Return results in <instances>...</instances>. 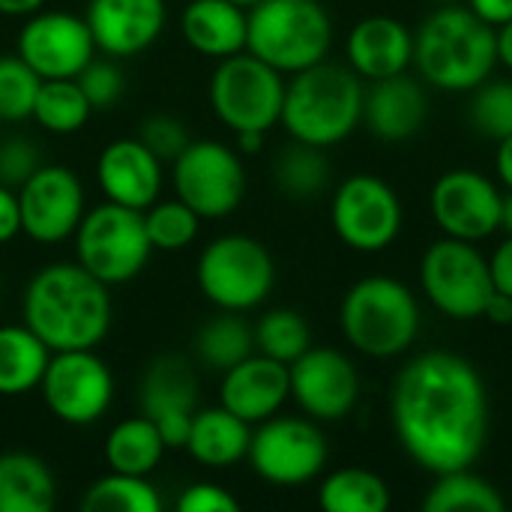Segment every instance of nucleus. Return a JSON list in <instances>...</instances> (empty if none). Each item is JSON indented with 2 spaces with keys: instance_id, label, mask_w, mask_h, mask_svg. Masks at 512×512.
Returning <instances> with one entry per match:
<instances>
[{
  "instance_id": "nucleus-1",
  "label": "nucleus",
  "mask_w": 512,
  "mask_h": 512,
  "mask_svg": "<svg viewBox=\"0 0 512 512\" xmlns=\"http://www.w3.org/2000/svg\"><path fill=\"white\" fill-rule=\"evenodd\" d=\"M393 426L426 471L471 468L489 438V396L474 363L450 351L414 357L393 384Z\"/></svg>"
},
{
  "instance_id": "nucleus-2",
  "label": "nucleus",
  "mask_w": 512,
  "mask_h": 512,
  "mask_svg": "<svg viewBox=\"0 0 512 512\" xmlns=\"http://www.w3.org/2000/svg\"><path fill=\"white\" fill-rule=\"evenodd\" d=\"M21 315L51 354L96 348L111 330L108 285L78 261L48 264L30 276L21 297Z\"/></svg>"
},
{
  "instance_id": "nucleus-3",
  "label": "nucleus",
  "mask_w": 512,
  "mask_h": 512,
  "mask_svg": "<svg viewBox=\"0 0 512 512\" xmlns=\"http://www.w3.org/2000/svg\"><path fill=\"white\" fill-rule=\"evenodd\" d=\"M363 96L366 93L354 69L321 60L294 72V81L285 84L279 123L294 141L327 150L357 129L363 120Z\"/></svg>"
},
{
  "instance_id": "nucleus-4",
  "label": "nucleus",
  "mask_w": 512,
  "mask_h": 512,
  "mask_svg": "<svg viewBox=\"0 0 512 512\" xmlns=\"http://www.w3.org/2000/svg\"><path fill=\"white\" fill-rule=\"evenodd\" d=\"M414 63L420 75L441 90H477L498 63L495 27L480 21L471 9H438L414 36Z\"/></svg>"
},
{
  "instance_id": "nucleus-5",
  "label": "nucleus",
  "mask_w": 512,
  "mask_h": 512,
  "mask_svg": "<svg viewBox=\"0 0 512 512\" xmlns=\"http://www.w3.org/2000/svg\"><path fill=\"white\" fill-rule=\"evenodd\" d=\"M246 21V51L282 75L321 63L333 42L321 0H261L246 9Z\"/></svg>"
},
{
  "instance_id": "nucleus-6",
  "label": "nucleus",
  "mask_w": 512,
  "mask_h": 512,
  "mask_svg": "<svg viewBox=\"0 0 512 512\" xmlns=\"http://www.w3.org/2000/svg\"><path fill=\"white\" fill-rule=\"evenodd\" d=\"M339 324L360 354L387 360L414 345L420 333V306L405 282L369 276L345 294Z\"/></svg>"
},
{
  "instance_id": "nucleus-7",
  "label": "nucleus",
  "mask_w": 512,
  "mask_h": 512,
  "mask_svg": "<svg viewBox=\"0 0 512 512\" xmlns=\"http://www.w3.org/2000/svg\"><path fill=\"white\" fill-rule=\"evenodd\" d=\"M72 237L78 264L108 288L141 276L153 255L144 213L114 201L87 210Z\"/></svg>"
},
{
  "instance_id": "nucleus-8",
  "label": "nucleus",
  "mask_w": 512,
  "mask_h": 512,
  "mask_svg": "<svg viewBox=\"0 0 512 512\" xmlns=\"http://www.w3.org/2000/svg\"><path fill=\"white\" fill-rule=\"evenodd\" d=\"M201 294L225 312H249L261 306L276 285V264L264 243L246 234H225L207 243L198 258Z\"/></svg>"
},
{
  "instance_id": "nucleus-9",
  "label": "nucleus",
  "mask_w": 512,
  "mask_h": 512,
  "mask_svg": "<svg viewBox=\"0 0 512 512\" xmlns=\"http://www.w3.org/2000/svg\"><path fill=\"white\" fill-rule=\"evenodd\" d=\"M282 102V72L249 51L222 57L210 78V108L234 132H267L279 123Z\"/></svg>"
},
{
  "instance_id": "nucleus-10",
  "label": "nucleus",
  "mask_w": 512,
  "mask_h": 512,
  "mask_svg": "<svg viewBox=\"0 0 512 512\" xmlns=\"http://www.w3.org/2000/svg\"><path fill=\"white\" fill-rule=\"evenodd\" d=\"M420 282L432 306L456 321L483 318L495 291L489 261L468 240L444 237L432 243L420 261Z\"/></svg>"
},
{
  "instance_id": "nucleus-11",
  "label": "nucleus",
  "mask_w": 512,
  "mask_h": 512,
  "mask_svg": "<svg viewBox=\"0 0 512 512\" xmlns=\"http://www.w3.org/2000/svg\"><path fill=\"white\" fill-rule=\"evenodd\" d=\"M174 195L201 219L231 216L246 195V168L234 147L222 141H189L174 159Z\"/></svg>"
},
{
  "instance_id": "nucleus-12",
  "label": "nucleus",
  "mask_w": 512,
  "mask_h": 512,
  "mask_svg": "<svg viewBox=\"0 0 512 512\" xmlns=\"http://www.w3.org/2000/svg\"><path fill=\"white\" fill-rule=\"evenodd\" d=\"M45 408L66 426H93L114 399V378L96 348L54 351L39 381Z\"/></svg>"
},
{
  "instance_id": "nucleus-13",
  "label": "nucleus",
  "mask_w": 512,
  "mask_h": 512,
  "mask_svg": "<svg viewBox=\"0 0 512 512\" xmlns=\"http://www.w3.org/2000/svg\"><path fill=\"white\" fill-rule=\"evenodd\" d=\"M246 459L273 486H303L324 471L327 438L312 420L270 417L252 432Z\"/></svg>"
},
{
  "instance_id": "nucleus-14",
  "label": "nucleus",
  "mask_w": 512,
  "mask_h": 512,
  "mask_svg": "<svg viewBox=\"0 0 512 512\" xmlns=\"http://www.w3.org/2000/svg\"><path fill=\"white\" fill-rule=\"evenodd\" d=\"M330 219L345 246L357 252H381L402 231V201L381 177L354 174L336 189Z\"/></svg>"
},
{
  "instance_id": "nucleus-15",
  "label": "nucleus",
  "mask_w": 512,
  "mask_h": 512,
  "mask_svg": "<svg viewBox=\"0 0 512 512\" xmlns=\"http://www.w3.org/2000/svg\"><path fill=\"white\" fill-rule=\"evenodd\" d=\"M21 231L36 243H63L84 219V186L66 165H39L18 186Z\"/></svg>"
},
{
  "instance_id": "nucleus-16",
  "label": "nucleus",
  "mask_w": 512,
  "mask_h": 512,
  "mask_svg": "<svg viewBox=\"0 0 512 512\" xmlns=\"http://www.w3.org/2000/svg\"><path fill=\"white\" fill-rule=\"evenodd\" d=\"M501 198L504 195L486 174L456 168L435 180L429 207L444 237L480 243L501 228Z\"/></svg>"
},
{
  "instance_id": "nucleus-17",
  "label": "nucleus",
  "mask_w": 512,
  "mask_h": 512,
  "mask_svg": "<svg viewBox=\"0 0 512 512\" xmlns=\"http://www.w3.org/2000/svg\"><path fill=\"white\" fill-rule=\"evenodd\" d=\"M42 81L75 78L93 57L96 42L84 18L69 12H33L18 33L15 51Z\"/></svg>"
},
{
  "instance_id": "nucleus-18",
  "label": "nucleus",
  "mask_w": 512,
  "mask_h": 512,
  "mask_svg": "<svg viewBox=\"0 0 512 512\" xmlns=\"http://www.w3.org/2000/svg\"><path fill=\"white\" fill-rule=\"evenodd\" d=\"M291 399L306 417L336 423L348 417L360 399V375L354 363L333 348H309L291 366Z\"/></svg>"
},
{
  "instance_id": "nucleus-19",
  "label": "nucleus",
  "mask_w": 512,
  "mask_h": 512,
  "mask_svg": "<svg viewBox=\"0 0 512 512\" xmlns=\"http://www.w3.org/2000/svg\"><path fill=\"white\" fill-rule=\"evenodd\" d=\"M138 402L141 414L156 423L165 447L183 450L192 429V414L198 408V375L192 363L180 354L156 357L141 375Z\"/></svg>"
},
{
  "instance_id": "nucleus-20",
  "label": "nucleus",
  "mask_w": 512,
  "mask_h": 512,
  "mask_svg": "<svg viewBox=\"0 0 512 512\" xmlns=\"http://www.w3.org/2000/svg\"><path fill=\"white\" fill-rule=\"evenodd\" d=\"M165 0H90L87 27L96 51L108 57H135L165 30Z\"/></svg>"
},
{
  "instance_id": "nucleus-21",
  "label": "nucleus",
  "mask_w": 512,
  "mask_h": 512,
  "mask_svg": "<svg viewBox=\"0 0 512 512\" xmlns=\"http://www.w3.org/2000/svg\"><path fill=\"white\" fill-rule=\"evenodd\" d=\"M96 180L105 201L147 210L162 192V159L135 135L111 141L96 159Z\"/></svg>"
},
{
  "instance_id": "nucleus-22",
  "label": "nucleus",
  "mask_w": 512,
  "mask_h": 512,
  "mask_svg": "<svg viewBox=\"0 0 512 512\" xmlns=\"http://www.w3.org/2000/svg\"><path fill=\"white\" fill-rule=\"evenodd\" d=\"M219 399L222 408H228L249 426H258L276 417L291 399L288 366L264 354H249L246 360L222 372Z\"/></svg>"
},
{
  "instance_id": "nucleus-23",
  "label": "nucleus",
  "mask_w": 512,
  "mask_h": 512,
  "mask_svg": "<svg viewBox=\"0 0 512 512\" xmlns=\"http://www.w3.org/2000/svg\"><path fill=\"white\" fill-rule=\"evenodd\" d=\"M411 60L414 33L390 15H369L348 33V63L360 78L381 81L399 75Z\"/></svg>"
},
{
  "instance_id": "nucleus-24",
  "label": "nucleus",
  "mask_w": 512,
  "mask_h": 512,
  "mask_svg": "<svg viewBox=\"0 0 512 512\" xmlns=\"http://www.w3.org/2000/svg\"><path fill=\"white\" fill-rule=\"evenodd\" d=\"M363 120L381 141H405L426 120V93L405 72L381 78L363 96Z\"/></svg>"
},
{
  "instance_id": "nucleus-25",
  "label": "nucleus",
  "mask_w": 512,
  "mask_h": 512,
  "mask_svg": "<svg viewBox=\"0 0 512 512\" xmlns=\"http://www.w3.org/2000/svg\"><path fill=\"white\" fill-rule=\"evenodd\" d=\"M246 24V9L231 0H189L180 15L186 45L219 60L246 51Z\"/></svg>"
},
{
  "instance_id": "nucleus-26",
  "label": "nucleus",
  "mask_w": 512,
  "mask_h": 512,
  "mask_svg": "<svg viewBox=\"0 0 512 512\" xmlns=\"http://www.w3.org/2000/svg\"><path fill=\"white\" fill-rule=\"evenodd\" d=\"M249 441H252L249 423L219 405V408H204L192 414V429H189L183 450L198 465L222 471L246 459Z\"/></svg>"
},
{
  "instance_id": "nucleus-27",
  "label": "nucleus",
  "mask_w": 512,
  "mask_h": 512,
  "mask_svg": "<svg viewBox=\"0 0 512 512\" xmlns=\"http://www.w3.org/2000/svg\"><path fill=\"white\" fill-rule=\"evenodd\" d=\"M57 483L51 468L33 453L0 456V512H51Z\"/></svg>"
},
{
  "instance_id": "nucleus-28",
  "label": "nucleus",
  "mask_w": 512,
  "mask_h": 512,
  "mask_svg": "<svg viewBox=\"0 0 512 512\" xmlns=\"http://www.w3.org/2000/svg\"><path fill=\"white\" fill-rule=\"evenodd\" d=\"M51 360L48 345L27 324L0 327V396H24L39 390L45 366Z\"/></svg>"
},
{
  "instance_id": "nucleus-29",
  "label": "nucleus",
  "mask_w": 512,
  "mask_h": 512,
  "mask_svg": "<svg viewBox=\"0 0 512 512\" xmlns=\"http://www.w3.org/2000/svg\"><path fill=\"white\" fill-rule=\"evenodd\" d=\"M165 441L156 429V423L147 414L120 420L108 438H105V465L108 471L117 474H132V477H150L162 456H165Z\"/></svg>"
},
{
  "instance_id": "nucleus-30",
  "label": "nucleus",
  "mask_w": 512,
  "mask_h": 512,
  "mask_svg": "<svg viewBox=\"0 0 512 512\" xmlns=\"http://www.w3.org/2000/svg\"><path fill=\"white\" fill-rule=\"evenodd\" d=\"M195 354L207 369H231L249 354H255V330L240 318V312L213 315L195 336Z\"/></svg>"
},
{
  "instance_id": "nucleus-31",
  "label": "nucleus",
  "mask_w": 512,
  "mask_h": 512,
  "mask_svg": "<svg viewBox=\"0 0 512 512\" xmlns=\"http://www.w3.org/2000/svg\"><path fill=\"white\" fill-rule=\"evenodd\" d=\"M318 504L327 512H384L390 507V489L366 468H342L321 483Z\"/></svg>"
},
{
  "instance_id": "nucleus-32",
  "label": "nucleus",
  "mask_w": 512,
  "mask_h": 512,
  "mask_svg": "<svg viewBox=\"0 0 512 512\" xmlns=\"http://www.w3.org/2000/svg\"><path fill=\"white\" fill-rule=\"evenodd\" d=\"M90 114H93V105L87 102L75 78H45L39 84L30 117L54 135H72L84 129Z\"/></svg>"
},
{
  "instance_id": "nucleus-33",
  "label": "nucleus",
  "mask_w": 512,
  "mask_h": 512,
  "mask_svg": "<svg viewBox=\"0 0 512 512\" xmlns=\"http://www.w3.org/2000/svg\"><path fill=\"white\" fill-rule=\"evenodd\" d=\"M423 510L429 512H504V498L498 489L471 474V468H456L438 474L435 486L429 489Z\"/></svg>"
},
{
  "instance_id": "nucleus-34",
  "label": "nucleus",
  "mask_w": 512,
  "mask_h": 512,
  "mask_svg": "<svg viewBox=\"0 0 512 512\" xmlns=\"http://www.w3.org/2000/svg\"><path fill=\"white\" fill-rule=\"evenodd\" d=\"M81 510L84 512H159L162 498L156 486L147 477H132V474H117L111 471L108 477H99L90 483L81 495Z\"/></svg>"
},
{
  "instance_id": "nucleus-35",
  "label": "nucleus",
  "mask_w": 512,
  "mask_h": 512,
  "mask_svg": "<svg viewBox=\"0 0 512 512\" xmlns=\"http://www.w3.org/2000/svg\"><path fill=\"white\" fill-rule=\"evenodd\" d=\"M273 180L279 192L291 198H315L330 183V162L324 156V147L294 141L279 153L273 165Z\"/></svg>"
},
{
  "instance_id": "nucleus-36",
  "label": "nucleus",
  "mask_w": 512,
  "mask_h": 512,
  "mask_svg": "<svg viewBox=\"0 0 512 512\" xmlns=\"http://www.w3.org/2000/svg\"><path fill=\"white\" fill-rule=\"evenodd\" d=\"M312 348L309 324L294 309H270L255 324V351L291 366L300 354Z\"/></svg>"
},
{
  "instance_id": "nucleus-37",
  "label": "nucleus",
  "mask_w": 512,
  "mask_h": 512,
  "mask_svg": "<svg viewBox=\"0 0 512 512\" xmlns=\"http://www.w3.org/2000/svg\"><path fill=\"white\" fill-rule=\"evenodd\" d=\"M144 228L150 237V246L159 252H183L186 246L195 243L201 216L183 204L180 198L174 201H153L144 210Z\"/></svg>"
},
{
  "instance_id": "nucleus-38",
  "label": "nucleus",
  "mask_w": 512,
  "mask_h": 512,
  "mask_svg": "<svg viewBox=\"0 0 512 512\" xmlns=\"http://www.w3.org/2000/svg\"><path fill=\"white\" fill-rule=\"evenodd\" d=\"M39 84L42 78L18 54H3L0 57V120L3 123L27 120L33 114Z\"/></svg>"
},
{
  "instance_id": "nucleus-39",
  "label": "nucleus",
  "mask_w": 512,
  "mask_h": 512,
  "mask_svg": "<svg viewBox=\"0 0 512 512\" xmlns=\"http://www.w3.org/2000/svg\"><path fill=\"white\" fill-rule=\"evenodd\" d=\"M471 123L486 138L512 135V81H483L471 102Z\"/></svg>"
},
{
  "instance_id": "nucleus-40",
  "label": "nucleus",
  "mask_w": 512,
  "mask_h": 512,
  "mask_svg": "<svg viewBox=\"0 0 512 512\" xmlns=\"http://www.w3.org/2000/svg\"><path fill=\"white\" fill-rule=\"evenodd\" d=\"M75 81L81 84V90H84L87 102L93 105V111L111 108L123 96V87H126L120 66L111 63V60H96V57L75 75Z\"/></svg>"
},
{
  "instance_id": "nucleus-41",
  "label": "nucleus",
  "mask_w": 512,
  "mask_h": 512,
  "mask_svg": "<svg viewBox=\"0 0 512 512\" xmlns=\"http://www.w3.org/2000/svg\"><path fill=\"white\" fill-rule=\"evenodd\" d=\"M138 138L162 159V162H174L186 147H189V132L186 123L171 117V114H150L147 120H141L138 126Z\"/></svg>"
},
{
  "instance_id": "nucleus-42",
  "label": "nucleus",
  "mask_w": 512,
  "mask_h": 512,
  "mask_svg": "<svg viewBox=\"0 0 512 512\" xmlns=\"http://www.w3.org/2000/svg\"><path fill=\"white\" fill-rule=\"evenodd\" d=\"M39 150L30 138H3L0 141V183L9 189H18L36 168H39Z\"/></svg>"
},
{
  "instance_id": "nucleus-43",
  "label": "nucleus",
  "mask_w": 512,
  "mask_h": 512,
  "mask_svg": "<svg viewBox=\"0 0 512 512\" xmlns=\"http://www.w3.org/2000/svg\"><path fill=\"white\" fill-rule=\"evenodd\" d=\"M240 501L216 483H192L180 492L177 512H234Z\"/></svg>"
},
{
  "instance_id": "nucleus-44",
  "label": "nucleus",
  "mask_w": 512,
  "mask_h": 512,
  "mask_svg": "<svg viewBox=\"0 0 512 512\" xmlns=\"http://www.w3.org/2000/svg\"><path fill=\"white\" fill-rule=\"evenodd\" d=\"M21 234V207H18V192L0 183V246L15 240Z\"/></svg>"
},
{
  "instance_id": "nucleus-45",
  "label": "nucleus",
  "mask_w": 512,
  "mask_h": 512,
  "mask_svg": "<svg viewBox=\"0 0 512 512\" xmlns=\"http://www.w3.org/2000/svg\"><path fill=\"white\" fill-rule=\"evenodd\" d=\"M489 273H492L495 291L512 297V234H507V240L495 249V255L489 261Z\"/></svg>"
},
{
  "instance_id": "nucleus-46",
  "label": "nucleus",
  "mask_w": 512,
  "mask_h": 512,
  "mask_svg": "<svg viewBox=\"0 0 512 512\" xmlns=\"http://www.w3.org/2000/svg\"><path fill=\"white\" fill-rule=\"evenodd\" d=\"M468 3H471V12L489 27H501L512 18V0H468Z\"/></svg>"
},
{
  "instance_id": "nucleus-47",
  "label": "nucleus",
  "mask_w": 512,
  "mask_h": 512,
  "mask_svg": "<svg viewBox=\"0 0 512 512\" xmlns=\"http://www.w3.org/2000/svg\"><path fill=\"white\" fill-rule=\"evenodd\" d=\"M483 318L492 321L495 327H510L512 324V297L510 294H501V291H492L486 309H483Z\"/></svg>"
},
{
  "instance_id": "nucleus-48",
  "label": "nucleus",
  "mask_w": 512,
  "mask_h": 512,
  "mask_svg": "<svg viewBox=\"0 0 512 512\" xmlns=\"http://www.w3.org/2000/svg\"><path fill=\"white\" fill-rule=\"evenodd\" d=\"M495 171L501 177V183L512 189V135L498 141V153H495Z\"/></svg>"
},
{
  "instance_id": "nucleus-49",
  "label": "nucleus",
  "mask_w": 512,
  "mask_h": 512,
  "mask_svg": "<svg viewBox=\"0 0 512 512\" xmlns=\"http://www.w3.org/2000/svg\"><path fill=\"white\" fill-rule=\"evenodd\" d=\"M495 54L507 69H512V18L495 30Z\"/></svg>"
},
{
  "instance_id": "nucleus-50",
  "label": "nucleus",
  "mask_w": 512,
  "mask_h": 512,
  "mask_svg": "<svg viewBox=\"0 0 512 512\" xmlns=\"http://www.w3.org/2000/svg\"><path fill=\"white\" fill-rule=\"evenodd\" d=\"M45 6V0H0V15L9 18H27L33 12H39Z\"/></svg>"
},
{
  "instance_id": "nucleus-51",
  "label": "nucleus",
  "mask_w": 512,
  "mask_h": 512,
  "mask_svg": "<svg viewBox=\"0 0 512 512\" xmlns=\"http://www.w3.org/2000/svg\"><path fill=\"white\" fill-rule=\"evenodd\" d=\"M237 135V153L240 156H255L261 147H264V135L267 132H258V129H246V132H234Z\"/></svg>"
},
{
  "instance_id": "nucleus-52",
  "label": "nucleus",
  "mask_w": 512,
  "mask_h": 512,
  "mask_svg": "<svg viewBox=\"0 0 512 512\" xmlns=\"http://www.w3.org/2000/svg\"><path fill=\"white\" fill-rule=\"evenodd\" d=\"M501 228L512 234V189L501 198Z\"/></svg>"
},
{
  "instance_id": "nucleus-53",
  "label": "nucleus",
  "mask_w": 512,
  "mask_h": 512,
  "mask_svg": "<svg viewBox=\"0 0 512 512\" xmlns=\"http://www.w3.org/2000/svg\"><path fill=\"white\" fill-rule=\"evenodd\" d=\"M231 3H237V6H243V9H249V6H255V3H261V0H231Z\"/></svg>"
},
{
  "instance_id": "nucleus-54",
  "label": "nucleus",
  "mask_w": 512,
  "mask_h": 512,
  "mask_svg": "<svg viewBox=\"0 0 512 512\" xmlns=\"http://www.w3.org/2000/svg\"><path fill=\"white\" fill-rule=\"evenodd\" d=\"M441 3H447V0H441Z\"/></svg>"
}]
</instances>
